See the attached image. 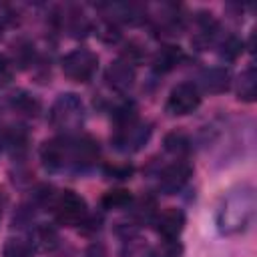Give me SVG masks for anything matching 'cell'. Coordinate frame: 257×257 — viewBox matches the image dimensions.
<instances>
[{"mask_svg":"<svg viewBox=\"0 0 257 257\" xmlns=\"http://www.w3.org/2000/svg\"><path fill=\"white\" fill-rule=\"evenodd\" d=\"M255 213V195L251 189H241V193H233L225 199L219 211V227L225 233L243 231Z\"/></svg>","mask_w":257,"mask_h":257,"instance_id":"obj_1","label":"cell"},{"mask_svg":"<svg viewBox=\"0 0 257 257\" xmlns=\"http://www.w3.org/2000/svg\"><path fill=\"white\" fill-rule=\"evenodd\" d=\"M98 58L88 48H76L62 58V72L76 82H88L96 72Z\"/></svg>","mask_w":257,"mask_h":257,"instance_id":"obj_2","label":"cell"},{"mask_svg":"<svg viewBox=\"0 0 257 257\" xmlns=\"http://www.w3.org/2000/svg\"><path fill=\"white\" fill-rule=\"evenodd\" d=\"M82 120V102L76 94H60L50 108V122L56 128H74Z\"/></svg>","mask_w":257,"mask_h":257,"instance_id":"obj_3","label":"cell"},{"mask_svg":"<svg viewBox=\"0 0 257 257\" xmlns=\"http://www.w3.org/2000/svg\"><path fill=\"white\" fill-rule=\"evenodd\" d=\"M54 215L60 225L66 227L80 225L86 219V201L74 191H64L54 205Z\"/></svg>","mask_w":257,"mask_h":257,"instance_id":"obj_4","label":"cell"},{"mask_svg":"<svg viewBox=\"0 0 257 257\" xmlns=\"http://www.w3.org/2000/svg\"><path fill=\"white\" fill-rule=\"evenodd\" d=\"M201 104V94L193 82H181L177 84L167 98V112L173 116H183L193 112Z\"/></svg>","mask_w":257,"mask_h":257,"instance_id":"obj_5","label":"cell"},{"mask_svg":"<svg viewBox=\"0 0 257 257\" xmlns=\"http://www.w3.org/2000/svg\"><path fill=\"white\" fill-rule=\"evenodd\" d=\"M191 173H193V169H191L187 163L177 161V163L169 165V167L161 173V181H159L161 191L167 193V195H173V193L181 191V189L187 185Z\"/></svg>","mask_w":257,"mask_h":257,"instance_id":"obj_6","label":"cell"},{"mask_svg":"<svg viewBox=\"0 0 257 257\" xmlns=\"http://www.w3.org/2000/svg\"><path fill=\"white\" fill-rule=\"evenodd\" d=\"M155 229L163 239H177L185 229V213L177 207H169L155 219Z\"/></svg>","mask_w":257,"mask_h":257,"instance_id":"obj_7","label":"cell"},{"mask_svg":"<svg viewBox=\"0 0 257 257\" xmlns=\"http://www.w3.org/2000/svg\"><path fill=\"white\" fill-rule=\"evenodd\" d=\"M104 80H106V84L110 88H114L118 92H126L133 86V82H135V68L126 60H114L106 68Z\"/></svg>","mask_w":257,"mask_h":257,"instance_id":"obj_8","label":"cell"},{"mask_svg":"<svg viewBox=\"0 0 257 257\" xmlns=\"http://www.w3.org/2000/svg\"><path fill=\"white\" fill-rule=\"evenodd\" d=\"M68 153H72V147L66 139H50L40 147V159L48 169L64 167Z\"/></svg>","mask_w":257,"mask_h":257,"instance_id":"obj_9","label":"cell"},{"mask_svg":"<svg viewBox=\"0 0 257 257\" xmlns=\"http://www.w3.org/2000/svg\"><path fill=\"white\" fill-rule=\"evenodd\" d=\"M183 60V50L179 46H173V44H167V46H161L155 56H153V68L157 72H169L173 70L179 62Z\"/></svg>","mask_w":257,"mask_h":257,"instance_id":"obj_10","label":"cell"},{"mask_svg":"<svg viewBox=\"0 0 257 257\" xmlns=\"http://www.w3.org/2000/svg\"><path fill=\"white\" fill-rule=\"evenodd\" d=\"M203 80V88L211 94H219V92H225L229 88V80H231V74L225 66H215V68H209L203 72L201 76Z\"/></svg>","mask_w":257,"mask_h":257,"instance_id":"obj_11","label":"cell"},{"mask_svg":"<svg viewBox=\"0 0 257 257\" xmlns=\"http://www.w3.org/2000/svg\"><path fill=\"white\" fill-rule=\"evenodd\" d=\"M72 157L80 167H88L98 159V143L90 137L80 139L76 145H72Z\"/></svg>","mask_w":257,"mask_h":257,"instance_id":"obj_12","label":"cell"},{"mask_svg":"<svg viewBox=\"0 0 257 257\" xmlns=\"http://www.w3.org/2000/svg\"><path fill=\"white\" fill-rule=\"evenodd\" d=\"M237 94H239V98L245 100V102L255 100V94H257V74H255V68H253V66H249L245 72H241Z\"/></svg>","mask_w":257,"mask_h":257,"instance_id":"obj_13","label":"cell"},{"mask_svg":"<svg viewBox=\"0 0 257 257\" xmlns=\"http://www.w3.org/2000/svg\"><path fill=\"white\" fill-rule=\"evenodd\" d=\"M34 253V247L30 241L26 239H20V237H12L4 243V249H2V255L4 257H32Z\"/></svg>","mask_w":257,"mask_h":257,"instance_id":"obj_14","label":"cell"},{"mask_svg":"<svg viewBox=\"0 0 257 257\" xmlns=\"http://www.w3.org/2000/svg\"><path fill=\"white\" fill-rule=\"evenodd\" d=\"M131 191L126 189H110L100 197V205L104 209H120L131 203Z\"/></svg>","mask_w":257,"mask_h":257,"instance_id":"obj_15","label":"cell"},{"mask_svg":"<svg viewBox=\"0 0 257 257\" xmlns=\"http://www.w3.org/2000/svg\"><path fill=\"white\" fill-rule=\"evenodd\" d=\"M165 149L173 155H185L189 151V139L181 131H173L165 137Z\"/></svg>","mask_w":257,"mask_h":257,"instance_id":"obj_16","label":"cell"},{"mask_svg":"<svg viewBox=\"0 0 257 257\" xmlns=\"http://www.w3.org/2000/svg\"><path fill=\"white\" fill-rule=\"evenodd\" d=\"M10 102H12V106H14L16 110H20V112H24V114H36L38 108H40V102H38L34 96L26 94V92L14 94Z\"/></svg>","mask_w":257,"mask_h":257,"instance_id":"obj_17","label":"cell"},{"mask_svg":"<svg viewBox=\"0 0 257 257\" xmlns=\"http://www.w3.org/2000/svg\"><path fill=\"white\" fill-rule=\"evenodd\" d=\"M96 36H98L102 42L112 44V42H118V40H120V30H118V26H116L112 20H104V22H100V24L96 26Z\"/></svg>","mask_w":257,"mask_h":257,"instance_id":"obj_18","label":"cell"},{"mask_svg":"<svg viewBox=\"0 0 257 257\" xmlns=\"http://www.w3.org/2000/svg\"><path fill=\"white\" fill-rule=\"evenodd\" d=\"M181 253H183V245L177 239H165L159 245L155 257H181Z\"/></svg>","mask_w":257,"mask_h":257,"instance_id":"obj_19","label":"cell"},{"mask_svg":"<svg viewBox=\"0 0 257 257\" xmlns=\"http://www.w3.org/2000/svg\"><path fill=\"white\" fill-rule=\"evenodd\" d=\"M241 52H243V42H241L237 36H229V38L223 42V50H221V56H223V58L235 60Z\"/></svg>","mask_w":257,"mask_h":257,"instance_id":"obj_20","label":"cell"},{"mask_svg":"<svg viewBox=\"0 0 257 257\" xmlns=\"http://www.w3.org/2000/svg\"><path fill=\"white\" fill-rule=\"evenodd\" d=\"M155 213V199L153 197H143L137 201V209H135V215L141 219V221H149Z\"/></svg>","mask_w":257,"mask_h":257,"instance_id":"obj_21","label":"cell"},{"mask_svg":"<svg viewBox=\"0 0 257 257\" xmlns=\"http://www.w3.org/2000/svg\"><path fill=\"white\" fill-rule=\"evenodd\" d=\"M122 257H153V253H151V249H149L145 243H137V241H133V243L126 245Z\"/></svg>","mask_w":257,"mask_h":257,"instance_id":"obj_22","label":"cell"},{"mask_svg":"<svg viewBox=\"0 0 257 257\" xmlns=\"http://www.w3.org/2000/svg\"><path fill=\"white\" fill-rule=\"evenodd\" d=\"M104 173L108 177H114V179H126L131 173H133V167L122 163V165H106L104 167Z\"/></svg>","mask_w":257,"mask_h":257,"instance_id":"obj_23","label":"cell"},{"mask_svg":"<svg viewBox=\"0 0 257 257\" xmlns=\"http://www.w3.org/2000/svg\"><path fill=\"white\" fill-rule=\"evenodd\" d=\"M12 74H14L12 62H10L6 56H0V86L8 84V82L12 80Z\"/></svg>","mask_w":257,"mask_h":257,"instance_id":"obj_24","label":"cell"},{"mask_svg":"<svg viewBox=\"0 0 257 257\" xmlns=\"http://www.w3.org/2000/svg\"><path fill=\"white\" fill-rule=\"evenodd\" d=\"M86 257H106V251H104V247L100 243H94V245L88 247Z\"/></svg>","mask_w":257,"mask_h":257,"instance_id":"obj_25","label":"cell"},{"mask_svg":"<svg viewBox=\"0 0 257 257\" xmlns=\"http://www.w3.org/2000/svg\"><path fill=\"white\" fill-rule=\"evenodd\" d=\"M0 215H2V211H0Z\"/></svg>","mask_w":257,"mask_h":257,"instance_id":"obj_26","label":"cell"}]
</instances>
